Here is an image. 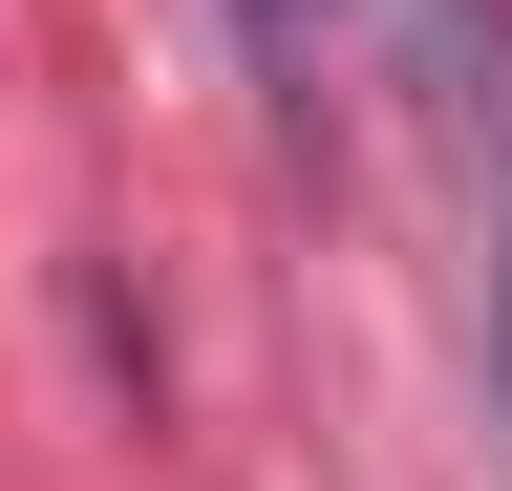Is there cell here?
<instances>
[{
  "mask_svg": "<svg viewBox=\"0 0 512 491\" xmlns=\"http://www.w3.org/2000/svg\"><path fill=\"white\" fill-rule=\"evenodd\" d=\"M491 363H512V257H491Z\"/></svg>",
  "mask_w": 512,
  "mask_h": 491,
  "instance_id": "7a4b0ae2",
  "label": "cell"
},
{
  "mask_svg": "<svg viewBox=\"0 0 512 491\" xmlns=\"http://www.w3.org/2000/svg\"><path fill=\"white\" fill-rule=\"evenodd\" d=\"M235 22H256V65H299V22H320V0H235Z\"/></svg>",
  "mask_w": 512,
  "mask_h": 491,
  "instance_id": "6da1fadb",
  "label": "cell"
}]
</instances>
